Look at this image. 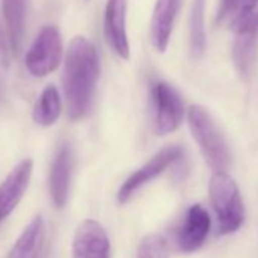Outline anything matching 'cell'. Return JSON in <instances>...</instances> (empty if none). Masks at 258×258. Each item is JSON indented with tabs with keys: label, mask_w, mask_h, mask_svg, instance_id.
<instances>
[{
	"label": "cell",
	"mask_w": 258,
	"mask_h": 258,
	"mask_svg": "<svg viewBox=\"0 0 258 258\" xmlns=\"http://www.w3.org/2000/svg\"><path fill=\"white\" fill-rule=\"evenodd\" d=\"M169 246L164 237L158 234L146 235L137 250V258H169Z\"/></svg>",
	"instance_id": "ac0fdd59"
},
{
	"label": "cell",
	"mask_w": 258,
	"mask_h": 258,
	"mask_svg": "<svg viewBox=\"0 0 258 258\" xmlns=\"http://www.w3.org/2000/svg\"><path fill=\"white\" fill-rule=\"evenodd\" d=\"M100 75V61L96 46L85 37H75L64 61V93L70 120H81L91 108L96 84Z\"/></svg>",
	"instance_id": "6da1fadb"
},
{
	"label": "cell",
	"mask_w": 258,
	"mask_h": 258,
	"mask_svg": "<svg viewBox=\"0 0 258 258\" xmlns=\"http://www.w3.org/2000/svg\"><path fill=\"white\" fill-rule=\"evenodd\" d=\"M32 160L28 158L20 161L0 185V223L17 208L25 196L32 176Z\"/></svg>",
	"instance_id": "ba28073f"
},
{
	"label": "cell",
	"mask_w": 258,
	"mask_h": 258,
	"mask_svg": "<svg viewBox=\"0 0 258 258\" xmlns=\"http://www.w3.org/2000/svg\"><path fill=\"white\" fill-rule=\"evenodd\" d=\"M152 102L157 136L164 137L175 133L185 115V106L178 91L166 82H158L152 90Z\"/></svg>",
	"instance_id": "5b68a950"
},
{
	"label": "cell",
	"mask_w": 258,
	"mask_h": 258,
	"mask_svg": "<svg viewBox=\"0 0 258 258\" xmlns=\"http://www.w3.org/2000/svg\"><path fill=\"white\" fill-rule=\"evenodd\" d=\"M73 163V149L69 143H64L58 149L50 169V195L55 207L58 208H62L69 199Z\"/></svg>",
	"instance_id": "30bf717a"
},
{
	"label": "cell",
	"mask_w": 258,
	"mask_h": 258,
	"mask_svg": "<svg viewBox=\"0 0 258 258\" xmlns=\"http://www.w3.org/2000/svg\"><path fill=\"white\" fill-rule=\"evenodd\" d=\"M210 201L217 214L220 234L235 232L244 222V205L235 181L225 172H216L210 181Z\"/></svg>",
	"instance_id": "3957f363"
},
{
	"label": "cell",
	"mask_w": 258,
	"mask_h": 258,
	"mask_svg": "<svg viewBox=\"0 0 258 258\" xmlns=\"http://www.w3.org/2000/svg\"><path fill=\"white\" fill-rule=\"evenodd\" d=\"M256 7H258V0H237L234 7L235 16L232 19L231 29L234 32L241 31L256 13Z\"/></svg>",
	"instance_id": "d6986e66"
},
{
	"label": "cell",
	"mask_w": 258,
	"mask_h": 258,
	"mask_svg": "<svg viewBox=\"0 0 258 258\" xmlns=\"http://www.w3.org/2000/svg\"><path fill=\"white\" fill-rule=\"evenodd\" d=\"M188 126L207 164L214 172H225L231 163V155L225 139L210 112L201 105H191L187 111Z\"/></svg>",
	"instance_id": "7a4b0ae2"
},
{
	"label": "cell",
	"mask_w": 258,
	"mask_h": 258,
	"mask_svg": "<svg viewBox=\"0 0 258 258\" xmlns=\"http://www.w3.org/2000/svg\"><path fill=\"white\" fill-rule=\"evenodd\" d=\"M182 148L181 146H167L161 149L157 155H154L143 167L136 170L131 176H129L120 187L117 193V201L120 204L127 202L134 196L136 191H139L143 185L160 176L167 167H170L173 163L179 161L182 158Z\"/></svg>",
	"instance_id": "8992f818"
},
{
	"label": "cell",
	"mask_w": 258,
	"mask_h": 258,
	"mask_svg": "<svg viewBox=\"0 0 258 258\" xmlns=\"http://www.w3.org/2000/svg\"><path fill=\"white\" fill-rule=\"evenodd\" d=\"M207 49L205 29V0H193L190 14V53L195 59H201Z\"/></svg>",
	"instance_id": "e0dca14e"
},
{
	"label": "cell",
	"mask_w": 258,
	"mask_h": 258,
	"mask_svg": "<svg viewBox=\"0 0 258 258\" xmlns=\"http://www.w3.org/2000/svg\"><path fill=\"white\" fill-rule=\"evenodd\" d=\"M109 240L103 226L93 220H84L73 237V258H109Z\"/></svg>",
	"instance_id": "52a82bcc"
},
{
	"label": "cell",
	"mask_w": 258,
	"mask_h": 258,
	"mask_svg": "<svg viewBox=\"0 0 258 258\" xmlns=\"http://www.w3.org/2000/svg\"><path fill=\"white\" fill-rule=\"evenodd\" d=\"M235 34L237 38L232 47V59L237 72L241 76H247L255 58L256 43H258V11L253 14L249 23Z\"/></svg>",
	"instance_id": "4fadbf2b"
},
{
	"label": "cell",
	"mask_w": 258,
	"mask_h": 258,
	"mask_svg": "<svg viewBox=\"0 0 258 258\" xmlns=\"http://www.w3.org/2000/svg\"><path fill=\"white\" fill-rule=\"evenodd\" d=\"M44 249V222L35 216L23 229L7 258H41Z\"/></svg>",
	"instance_id": "5bb4252c"
},
{
	"label": "cell",
	"mask_w": 258,
	"mask_h": 258,
	"mask_svg": "<svg viewBox=\"0 0 258 258\" xmlns=\"http://www.w3.org/2000/svg\"><path fill=\"white\" fill-rule=\"evenodd\" d=\"M181 0H157L151 20V41L158 52H166Z\"/></svg>",
	"instance_id": "7c38bea8"
},
{
	"label": "cell",
	"mask_w": 258,
	"mask_h": 258,
	"mask_svg": "<svg viewBox=\"0 0 258 258\" xmlns=\"http://www.w3.org/2000/svg\"><path fill=\"white\" fill-rule=\"evenodd\" d=\"M235 2L237 0H222L220 4V11H219V19H225L228 17L229 14H232L234 11V7H235Z\"/></svg>",
	"instance_id": "44dd1931"
},
{
	"label": "cell",
	"mask_w": 258,
	"mask_h": 258,
	"mask_svg": "<svg viewBox=\"0 0 258 258\" xmlns=\"http://www.w3.org/2000/svg\"><path fill=\"white\" fill-rule=\"evenodd\" d=\"M211 228V219L207 210L196 204L185 214V220L178 234V244L182 252H195L199 249Z\"/></svg>",
	"instance_id": "8fae6325"
},
{
	"label": "cell",
	"mask_w": 258,
	"mask_h": 258,
	"mask_svg": "<svg viewBox=\"0 0 258 258\" xmlns=\"http://www.w3.org/2000/svg\"><path fill=\"white\" fill-rule=\"evenodd\" d=\"M61 109H62V102L58 88L55 85H47L41 91L34 106V112H32L34 121L44 127L52 126L59 118Z\"/></svg>",
	"instance_id": "2e32d148"
},
{
	"label": "cell",
	"mask_w": 258,
	"mask_h": 258,
	"mask_svg": "<svg viewBox=\"0 0 258 258\" xmlns=\"http://www.w3.org/2000/svg\"><path fill=\"white\" fill-rule=\"evenodd\" d=\"M10 72V49L5 38L2 25H0V81H4Z\"/></svg>",
	"instance_id": "ffe728a7"
},
{
	"label": "cell",
	"mask_w": 258,
	"mask_h": 258,
	"mask_svg": "<svg viewBox=\"0 0 258 258\" xmlns=\"http://www.w3.org/2000/svg\"><path fill=\"white\" fill-rule=\"evenodd\" d=\"M2 10L10 46L14 53H19L25 40L26 0H2Z\"/></svg>",
	"instance_id": "9a60e30c"
},
{
	"label": "cell",
	"mask_w": 258,
	"mask_h": 258,
	"mask_svg": "<svg viewBox=\"0 0 258 258\" xmlns=\"http://www.w3.org/2000/svg\"><path fill=\"white\" fill-rule=\"evenodd\" d=\"M127 0H108L105 8V37L111 49L124 61L131 56L127 32H126Z\"/></svg>",
	"instance_id": "9c48e42d"
},
{
	"label": "cell",
	"mask_w": 258,
	"mask_h": 258,
	"mask_svg": "<svg viewBox=\"0 0 258 258\" xmlns=\"http://www.w3.org/2000/svg\"><path fill=\"white\" fill-rule=\"evenodd\" d=\"M62 59V38L56 26H44L25 56L28 72L35 78L53 73Z\"/></svg>",
	"instance_id": "277c9868"
}]
</instances>
